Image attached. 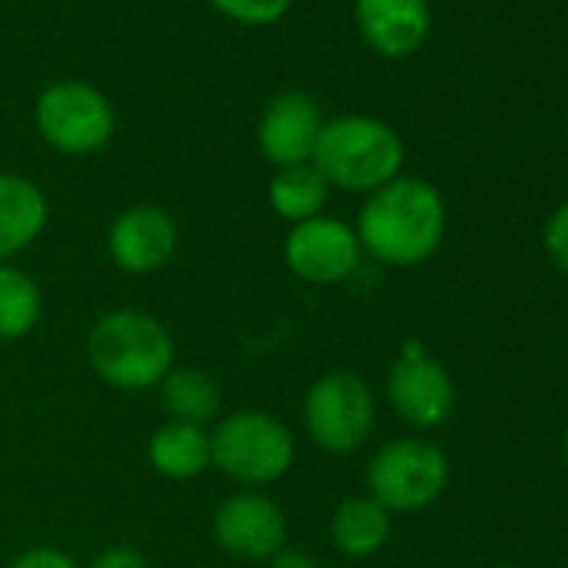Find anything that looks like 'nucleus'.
Returning a JSON list of instances; mask_svg holds the SVG:
<instances>
[{"instance_id":"nucleus-1","label":"nucleus","mask_w":568,"mask_h":568,"mask_svg":"<svg viewBox=\"0 0 568 568\" xmlns=\"http://www.w3.org/2000/svg\"><path fill=\"white\" fill-rule=\"evenodd\" d=\"M448 207L442 191L412 174H398L372 191L358 211L355 234L362 251L385 267H418L445 241Z\"/></svg>"},{"instance_id":"nucleus-2","label":"nucleus","mask_w":568,"mask_h":568,"mask_svg":"<svg viewBox=\"0 0 568 568\" xmlns=\"http://www.w3.org/2000/svg\"><path fill=\"white\" fill-rule=\"evenodd\" d=\"M88 362L104 385L118 392H148L174 368V338L154 315L118 308L91 325Z\"/></svg>"},{"instance_id":"nucleus-3","label":"nucleus","mask_w":568,"mask_h":568,"mask_svg":"<svg viewBox=\"0 0 568 568\" xmlns=\"http://www.w3.org/2000/svg\"><path fill=\"white\" fill-rule=\"evenodd\" d=\"M312 164L328 187L372 194L405 168V141L392 124L372 114H342L325 121Z\"/></svg>"},{"instance_id":"nucleus-4","label":"nucleus","mask_w":568,"mask_h":568,"mask_svg":"<svg viewBox=\"0 0 568 568\" xmlns=\"http://www.w3.org/2000/svg\"><path fill=\"white\" fill-rule=\"evenodd\" d=\"M211 465L237 485H271L295 465V435L267 412H234L211 432Z\"/></svg>"},{"instance_id":"nucleus-5","label":"nucleus","mask_w":568,"mask_h":568,"mask_svg":"<svg viewBox=\"0 0 568 568\" xmlns=\"http://www.w3.org/2000/svg\"><path fill=\"white\" fill-rule=\"evenodd\" d=\"M448 478H452V465L445 448L418 435L392 438L375 452V458L365 468L368 495L388 515L425 511L445 495Z\"/></svg>"},{"instance_id":"nucleus-6","label":"nucleus","mask_w":568,"mask_h":568,"mask_svg":"<svg viewBox=\"0 0 568 568\" xmlns=\"http://www.w3.org/2000/svg\"><path fill=\"white\" fill-rule=\"evenodd\" d=\"M34 124L48 148L68 158L98 154L114 138V104L88 81H58L41 91Z\"/></svg>"},{"instance_id":"nucleus-7","label":"nucleus","mask_w":568,"mask_h":568,"mask_svg":"<svg viewBox=\"0 0 568 568\" xmlns=\"http://www.w3.org/2000/svg\"><path fill=\"white\" fill-rule=\"evenodd\" d=\"M375 392L355 372H328L305 395V428L332 455L358 452L375 432Z\"/></svg>"},{"instance_id":"nucleus-8","label":"nucleus","mask_w":568,"mask_h":568,"mask_svg":"<svg viewBox=\"0 0 568 568\" xmlns=\"http://www.w3.org/2000/svg\"><path fill=\"white\" fill-rule=\"evenodd\" d=\"M385 398L405 425L432 432L455 415L458 388L448 368L432 358L422 342H405L395 365L388 368Z\"/></svg>"},{"instance_id":"nucleus-9","label":"nucleus","mask_w":568,"mask_h":568,"mask_svg":"<svg viewBox=\"0 0 568 568\" xmlns=\"http://www.w3.org/2000/svg\"><path fill=\"white\" fill-rule=\"evenodd\" d=\"M362 244L348 221L318 214L312 221L292 224L284 237V264L308 284H342L362 267Z\"/></svg>"},{"instance_id":"nucleus-10","label":"nucleus","mask_w":568,"mask_h":568,"mask_svg":"<svg viewBox=\"0 0 568 568\" xmlns=\"http://www.w3.org/2000/svg\"><path fill=\"white\" fill-rule=\"evenodd\" d=\"M288 538V521L277 501L261 491H237L224 498L214 511V541L244 561H267Z\"/></svg>"},{"instance_id":"nucleus-11","label":"nucleus","mask_w":568,"mask_h":568,"mask_svg":"<svg viewBox=\"0 0 568 568\" xmlns=\"http://www.w3.org/2000/svg\"><path fill=\"white\" fill-rule=\"evenodd\" d=\"M325 128V114L315 98L302 91H284L267 101L257 121V151L274 168H295L312 164Z\"/></svg>"},{"instance_id":"nucleus-12","label":"nucleus","mask_w":568,"mask_h":568,"mask_svg":"<svg viewBox=\"0 0 568 568\" xmlns=\"http://www.w3.org/2000/svg\"><path fill=\"white\" fill-rule=\"evenodd\" d=\"M178 251V227L164 207L134 204L108 227V254L124 274H154Z\"/></svg>"},{"instance_id":"nucleus-13","label":"nucleus","mask_w":568,"mask_h":568,"mask_svg":"<svg viewBox=\"0 0 568 568\" xmlns=\"http://www.w3.org/2000/svg\"><path fill=\"white\" fill-rule=\"evenodd\" d=\"M362 41L382 58H412L432 31L428 0H355Z\"/></svg>"},{"instance_id":"nucleus-14","label":"nucleus","mask_w":568,"mask_h":568,"mask_svg":"<svg viewBox=\"0 0 568 568\" xmlns=\"http://www.w3.org/2000/svg\"><path fill=\"white\" fill-rule=\"evenodd\" d=\"M48 214V197L31 178L0 171V264H11L44 234Z\"/></svg>"},{"instance_id":"nucleus-15","label":"nucleus","mask_w":568,"mask_h":568,"mask_svg":"<svg viewBox=\"0 0 568 568\" xmlns=\"http://www.w3.org/2000/svg\"><path fill=\"white\" fill-rule=\"evenodd\" d=\"M148 458L161 478H171V481L197 478L201 471L211 468V432L197 425L168 422L151 435Z\"/></svg>"},{"instance_id":"nucleus-16","label":"nucleus","mask_w":568,"mask_h":568,"mask_svg":"<svg viewBox=\"0 0 568 568\" xmlns=\"http://www.w3.org/2000/svg\"><path fill=\"white\" fill-rule=\"evenodd\" d=\"M392 535V515L372 498H345L332 515V541L348 558H372Z\"/></svg>"},{"instance_id":"nucleus-17","label":"nucleus","mask_w":568,"mask_h":568,"mask_svg":"<svg viewBox=\"0 0 568 568\" xmlns=\"http://www.w3.org/2000/svg\"><path fill=\"white\" fill-rule=\"evenodd\" d=\"M328 181L318 174L315 164H295V168H277L271 184H267V201L271 211L288 221V224H302L312 221L318 214H325L328 204Z\"/></svg>"},{"instance_id":"nucleus-18","label":"nucleus","mask_w":568,"mask_h":568,"mask_svg":"<svg viewBox=\"0 0 568 568\" xmlns=\"http://www.w3.org/2000/svg\"><path fill=\"white\" fill-rule=\"evenodd\" d=\"M161 408L171 415V422L207 428L217 418L221 392L214 378L201 368H171L164 382L158 385Z\"/></svg>"},{"instance_id":"nucleus-19","label":"nucleus","mask_w":568,"mask_h":568,"mask_svg":"<svg viewBox=\"0 0 568 568\" xmlns=\"http://www.w3.org/2000/svg\"><path fill=\"white\" fill-rule=\"evenodd\" d=\"M41 308L38 281L14 264H0V342L28 338L41 322Z\"/></svg>"},{"instance_id":"nucleus-20","label":"nucleus","mask_w":568,"mask_h":568,"mask_svg":"<svg viewBox=\"0 0 568 568\" xmlns=\"http://www.w3.org/2000/svg\"><path fill=\"white\" fill-rule=\"evenodd\" d=\"M207 4L234 24L267 28V24H277L284 14H288L295 0H207Z\"/></svg>"},{"instance_id":"nucleus-21","label":"nucleus","mask_w":568,"mask_h":568,"mask_svg":"<svg viewBox=\"0 0 568 568\" xmlns=\"http://www.w3.org/2000/svg\"><path fill=\"white\" fill-rule=\"evenodd\" d=\"M541 244H545V254L551 257V264L568 277V201H561L548 214L545 231H541Z\"/></svg>"},{"instance_id":"nucleus-22","label":"nucleus","mask_w":568,"mask_h":568,"mask_svg":"<svg viewBox=\"0 0 568 568\" xmlns=\"http://www.w3.org/2000/svg\"><path fill=\"white\" fill-rule=\"evenodd\" d=\"M8 568H78V561L61 548L41 545V548H31V551L18 555Z\"/></svg>"},{"instance_id":"nucleus-23","label":"nucleus","mask_w":568,"mask_h":568,"mask_svg":"<svg viewBox=\"0 0 568 568\" xmlns=\"http://www.w3.org/2000/svg\"><path fill=\"white\" fill-rule=\"evenodd\" d=\"M88 568H151L148 558L131 548V545H114V548H104Z\"/></svg>"},{"instance_id":"nucleus-24","label":"nucleus","mask_w":568,"mask_h":568,"mask_svg":"<svg viewBox=\"0 0 568 568\" xmlns=\"http://www.w3.org/2000/svg\"><path fill=\"white\" fill-rule=\"evenodd\" d=\"M267 568H318V558L305 548H281L267 558Z\"/></svg>"},{"instance_id":"nucleus-25","label":"nucleus","mask_w":568,"mask_h":568,"mask_svg":"<svg viewBox=\"0 0 568 568\" xmlns=\"http://www.w3.org/2000/svg\"><path fill=\"white\" fill-rule=\"evenodd\" d=\"M561 455H565V468H568V425H565V438H561Z\"/></svg>"},{"instance_id":"nucleus-26","label":"nucleus","mask_w":568,"mask_h":568,"mask_svg":"<svg viewBox=\"0 0 568 568\" xmlns=\"http://www.w3.org/2000/svg\"><path fill=\"white\" fill-rule=\"evenodd\" d=\"M491 568H518V565H491Z\"/></svg>"}]
</instances>
